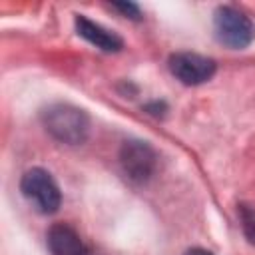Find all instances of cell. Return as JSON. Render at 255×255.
I'll return each instance as SVG.
<instances>
[{"label":"cell","instance_id":"6da1fadb","mask_svg":"<svg viewBox=\"0 0 255 255\" xmlns=\"http://www.w3.org/2000/svg\"><path fill=\"white\" fill-rule=\"evenodd\" d=\"M42 122L48 133L58 141L80 145L90 133V118L84 110L70 104H54L42 112Z\"/></svg>","mask_w":255,"mask_h":255},{"label":"cell","instance_id":"7a4b0ae2","mask_svg":"<svg viewBox=\"0 0 255 255\" xmlns=\"http://www.w3.org/2000/svg\"><path fill=\"white\" fill-rule=\"evenodd\" d=\"M213 28L217 40L231 50H243L255 38V26L251 18L233 6H219L215 10Z\"/></svg>","mask_w":255,"mask_h":255},{"label":"cell","instance_id":"3957f363","mask_svg":"<svg viewBox=\"0 0 255 255\" xmlns=\"http://www.w3.org/2000/svg\"><path fill=\"white\" fill-rule=\"evenodd\" d=\"M20 189H22V195L40 213H46V215L54 213V211H58V207L62 203V193H60L58 183L42 167L28 169L20 179Z\"/></svg>","mask_w":255,"mask_h":255},{"label":"cell","instance_id":"277c9868","mask_svg":"<svg viewBox=\"0 0 255 255\" xmlns=\"http://www.w3.org/2000/svg\"><path fill=\"white\" fill-rule=\"evenodd\" d=\"M120 163H122L124 173L131 181L143 183L153 175L157 167V155H155V149L147 141L129 139L120 149Z\"/></svg>","mask_w":255,"mask_h":255},{"label":"cell","instance_id":"5b68a950","mask_svg":"<svg viewBox=\"0 0 255 255\" xmlns=\"http://www.w3.org/2000/svg\"><path fill=\"white\" fill-rule=\"evenodd\" d=\"M169 72L185 86H197L215 74V62L201 54L177 52L169 58Z\"/></svg>","mask_w":255,"mask_h":255},{"label":"cell","instance_id":"8992f818","mask_svg":"<svg viewBox=\"0 0 255 255\" xmlns=\"http://www.w3.org/2000/svg\"><path fill=\"white\" fill-rule=\"evenodd\" d=\"M48 247L52 255H88L80 235L66 223H56L48 231Z\"/></svg>","mask_w":255,"mask_h":255},{"label":"cell","instance_id":"52a82bcc","mask_svg":"<svg viewBox=\"0 0 255 255\" xmlns=\"http://www.w3.org/2000/svg\"><path fill=\"white\" fill-rule=\"evenodd\" d=\"M76 30H78V34L82 38H86L90 44H94L96 48H100L104 52H118L124 46V42H122V38L118 34L106 30L104 26L92 22L90 18H86L82 14L76 18Z\"/></svg>","mask_w":255,"mask_h":255},{"label":"cell","instance_id":"ba28073f","mask_svg":"<svg viewBox=\"0 0 255 255\" xmlns=\"http://www.w3.org/2000/svg\"><path fill=\"white\" fill-rule=\"evenodd\" d=\"M239 219L243 233L251 245H255V207L251 205H239Z\"/></svg>","mask_w":255,"mask_h":255},{"label":"cell","instance_id":"9c48e42d","mask_svg":"<svg viewBox=\"0 0 255 255\" xmlns=\"http://www.w3.org/2000/svg\"><path fill=\"white\" fill-rule=\"evenodd\" d=\"M112 8H116L118 12H122L124 16L131 18V20H139V18H141L139 8H137V4H133V2H114Z\"/></svg>","mask_w":255,"mask_h":255},{"label":"cell","instance_id":"30bf717a","mask_svg":"<svg viewBox=\"0 0 255 255\" xmlns=\"http://www.w3.org/2000/svg\"><path fill=\"white\" fill-rule=\"evenodd\" d=\"M145 110H149L153 116H159V114H163L165 104H163V102H153V104H147V106H145Z\"/></svg>","mask_w":255,"mask_h":255},{"label":"cell","instance_id":"8fae6325","mask_svg":"<svg viewBox=\"0 0 255 255\" xmlns=\"http://www.w3.org/2000/svg\"><path fill=\"white\" fill-rule=\"evenodd\" d=\"M185 255H213V253H209V251H205V249H201V247H193V249L185 251Z\"/></svg>","mask_w":255,"mask_h":255}]
</instances>
